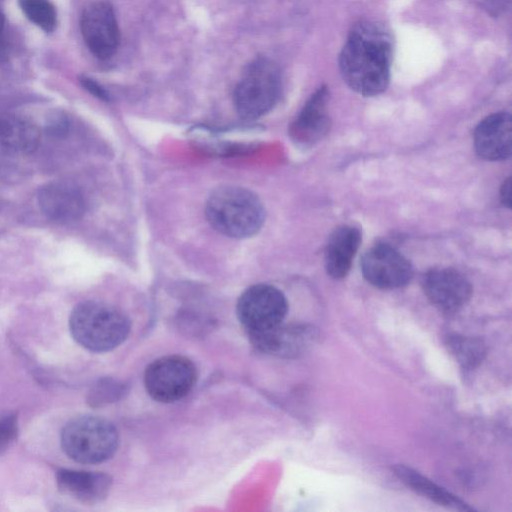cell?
Wrapping results in <instances>:
<instances>
[{
    "label": "cell",
    "mask_w": 512,
    "mask_h": 512,
    "mask_svg": "<svg viewBox=\"0 0 512 512\" xmlns=\"http://www.w3.org/2000/svg\"><path fill=\"white\" fill-rule=\"evenodd\" d=\"M122 391L120 384L112 380H103L92 389L89 401L95 406L102 405L116 399Z\"/></svg>",
    "instance_id": "cell-21"
},
{
    "label": "cell",
    "mask_w": 512,
    "mask_h": 512,
    "mask_svg": "<svg viewBox=\"0 0 512 512\" xmlns=\"http://www.w3.org/2000/svg\"><path fill=\"white\" fill-rule=\"evenodd\" d=\"M18 433L17 416L9 414L0 418V455L15 440Z\"/></svg>",
    "instance_id": "cell-22"
},
{
    "label": "cell",
    "mask_w": 512,
    "mask_h": 512,
    "mask_svg": "<svg viewBox=\"0 0 512 512\" xmlns=\"http://www.w3.org/2000/svg\"><path fill=\"white\" fill-rule=\"evenodd\" d=\"M474 147L478 156L487 161L509 158L512 150L511 115L497 112L484 118L474 131Z\"/></svg>",
    "instance_id": "cell-12"
},
{
    "label": "cell",
    "mask_w": 512,
    "mask_h": 512,
    "mask_svg": "<svg viewBox=\"0 0 512 512\" xmlns=\"http://www.w3.org/2000/svg\"><path fill=\"white\" fill-rule=\"evenodd\" d=\"M450 353L463 369L471 370L477 367L485 356V347L480 340L453 334L446 339Z\"/></svg>",
    "instance_id": "cell-19"
},
{
    "label": "cell",
    "mask_w": 512,
    "mask_h": 512,
    "mask_svg": "<svg viewBox=\"0 0 512 512\" xmlns=\"http://www.w3.org/2000/svg\"><path fill=\"white\" fill-rule=\"evenodd\" d=\"M281 92V75L268 58L253 60L244 70L234 90V106L239 115L253 119L269 112Z\"/></svg>",
    "instance_id": "cell-5"
},
{
    "label": "cell",
    "mask_w": 512,
    "mask_h": 512,
    "mask_svg": "<svg viewBox=\"0 0 512 512\" xmlns=\"http://www.w3.org/2000/svg\"><path fill=\"white\" fill-rule=\"evenodd\" d=\"M61 445L74 461L98 464L115 454L119 434L113 423L104 418L81 416L72 419L63 428Z\"/></svg>",
    "instance_id": "cell-4"
},
{
    "label": "cell",
    "mask_w": 512,
    "mask_h": 512,
    "mask_svg": "<svg viewBox=\"0 0 512 512\" xmlns=\"http://www.w3.org/2000/svg\"><path fill=\"white\" fill-rule=\"evenodd\" d=\"M3 25H4V18L2 16V14L0 13V32H1L2 28H3Z\"/></svg>",
    "instance_id": "cell-26"
},
{
    "label": "cell",
    "mask_w": 512,
    "mask_h": 512,
    "mask_svg": "<svg viewBox=\"0 0 512 512\" xmlns=\"http://www.w3.org/2000/svg\"><path fill=\"white\" fill-rule=\"evenodd\" d=\"M80 27L89 50L99 59L110 58L120 40L113 7L104 1L89 4L82 12Z\"/></svg>",
    "instance_id": "cell-9"
},
{
    "label": "cell",
    "mask_w": 512,
    "mask_h": 512,
    "mask_svg": "<svg viewBox=\"0 0 512 512\" xmlns=\"http://www.w3.org/2000/svg\"><path fill=\"white\" fill-rule=\"evenodd\" d=\"M500 199L504 206L511 207V178L506 179L500 189Z\"/></svg>",
    "instance_id": "cell-24"
},
{
    "label": "cell",
    "mask_w": 512,
    "mask_h": 512,
    "mask_svg": "<svg viewBox=\"0 0 512 512\" xmlns=\"http://www.w3.org/2000/svg\"><path fill=\"white\" fill-rule=\"evenodd\" d=\"M80 81H81L82 86L86 90H88L91 94H93L94 96H96L102 100L109 99V94L107 93V91L93 79L83 76V77H81Z\"/></svg>",
    "instance_id": "cell-23"
},
{
    "label": "cell",
    "mask_w": 512,
    "mask_h": 512,
    "mask_svg": "<svg viewBox=\"0 0 512 512\" xmlns=\"http://www.w3.org/2000/svg\"><path fill=\"white\" fill-rule=\"evenodd\" d=\"M392 42L378 24L361 21L353 26L339 55V68L345 83L356 93L375 96L390 81Z\"/></svg>",
    "instance_id": "cell-1"
},
{
    "label": "cell",
    "mask_w": 512,
    "mask_h": 512,
    "mask_svg": "<svg viewBox=\"0 0 512 512\" xmlns=\"http://www.w3.org/2000/svg\"><path fill=\"white\" fill-rule=\"evenodd\" d=\"M73 338L92 352H107L121 345L131 329L129 318L119 309L98 301L79 303L71 312Z\"/></svg>",
    "instance_id": "cell-3"
},
{
    "label": "cell",
    "mask_w": 512,
    "mask_h": 512,
    "mask_svg": "<svg viewBox=\"0 0 512 512\" xmlns=\"http://www.w3.org/2000/svg\"><path fill=\"white\" fill-rule=\"evenodd\" d=\"M287 312L285 295L269 284H256L247 288L236 305L237 318L248 337L283 323Z\"/></svg>",
    "instance_id": "cell-7"
},
{
    "label": "cell",
    "mask_w": 512,
    "mask_h": 512,
    "mask_svg": "<svg viewBox=\"0 0 512 512\" xmlns=\"http://www.w3.org/2000/svg\"><path fill=\"white\" fill-rule=\"evenodd\" d=\"M393 473L411 490L439 505L457 510H472L463 500L408 466L396 465Z\"/></svg>",
    "instance_id": "cell-18"
},
{
    "label": "cell",
    "mask_w": 512,
    "mask_h": 512,
    "mask_svg": "<svg viewBox=\"0 0 512 512\" xmlns=\"http://www.w3.org/2000/svg\"><path fill=\"white\" fill-rule=\"evenodd\" d=\"M195 364L182 355H167L152 361L144 372L148 395L161 403H172L187 396L197 382Z\"/></svg>",
    "instance_id": "cell-6"
},
{
    "label": "cell",
    "mask_w": 512,
    "mask_h": 512,
    "mask_svg": "<svg viewBox=\"0 0 512 512\" xmlns=\"http://www.w3.org/2000/svg\"><path fill=\"white\" fill-rule=\"evenodd\" d=\"M206 217L219 233L232 238L256 234L265 220L264 206L252 191L239 186H221L206 203Z\"/></svg>",
    "instance_id": "cell-2"
},
{
    "label": "cell",
    "mask_w": 512,
    "mask_h": 512,
    "mask_svg": "<svg viewBox=\"0 0 512 512\" xmlns=\"http://www.w3.org/2000/svg\"><path fill=\"white\" fill-rule=\"evenodd\" d=\"M8 56L7 44L0 38V63L3 62Z\"/></svg>",
    "instance_id": "cell-25"
},
{
    "label": "cell",
    "mask_w": 512,
    "mask_h": 512,
    "mask_svg": "<svg viewBox=\"0 0 512 512\" xmlns=\"http://www.w3.org/2000/svg\"><path fill=\"white\" fill-rule=\"evenodd\" d=\"M56 479L63 493L87 504L105 499L112 486V478L102 472L61 469Z\"/></svg>",
    "instance_id": "cell-15"
},
{
    "label": "cell",
    "mask_w": 512,
    "mask_h": 512,
    "mask_svg": "<svg viewBox=\"0 0 512 512\" xmlns=\"http://www.w3.org/2000/svg\"><path fill=\"white\" fill-rule=\"evenodd\" d=\"M422 288L430 303L446 314L459 311L472 295L469 280L452 268L429 270L423 275Z\"/></svg>",
    "instance_id": "cell-10"
},
{
    "label": "cell",
    "mask_w": 512,
    "mask_h": 512,
    "mask_svg": "<svg viewBox=\"0 0 512 512\" xmlns=\"http://www.w3.org/2000/svg\"><path fill=\"white\" fill-rule=\"evenodd\" d=\"M361 243L360 230L351 225L338 227L329 237L324 253L325 269L334 279L344 278Z\"/></svg>",
    "instance_id": "cell-16"
},
{
    "label": "cell",
    "mask_w": 512,
    "mask_h": 512,
    "mask_svg": "<svg viewBox=\"0 0 512 512\" xmlns=\"http://www.w3.org/2000/svg\"><path fill=\"white\" fill-rule=\"evenodd\" d=\"M38 202L47 217L61 223L78 220L85 211V200L80 189L64 181L51 182L42 187Z\"/></svg>",
    "instance_id": "cell-13"
},
{
    "label": "cell",
    "mask_w": 512,
    "mask_h": 512,
    "mask_svg": "<svg viewBox=\"0 0 512 512\" xmlns=\"http://www.w3.org/2000/svg\"><path fill=\"white\" fill-rule=\"evenodd\" d=\"M361 271L367 282L385 290L401 288L413 276V268L408 259L384 243L366 250L361 259Z\"/></svg>",
    "instance_id": "cell-8"
},
{
    "label": "cell",
    "mask_w": 512,
    "mask_h": 512,
    "mask_svg": "<svg viewBox=\"0 0 512 512\" xmlns=\"http://www.w3.org/2000/svg\"><path fill=\"white\" fill-rule=\"evenodd\" d=\"M318 338V330L309 324L281 323L263 333L250 336L258 351L277 357H297L308 350Z\"/></svg>",
    "instance_id": "cell-11"
},
{
    "label": "cell",
    "mask_w": 512,
    "mask_h": 512,
    "mask_svg": "<svg viewBox=\"0 0 512 512\" xmlns=\"http://www.w3.org/2000/svg\"><path fill=\"white\" fill-rule=\"evenodd\" d=\"M26 17L45 32H52L57 23L55 6L50 0H18Z\"/></svg>",
    "instance_id": "cell-20"
},
{
    "label": "cell",
    "mask_w": 512,
    "mask_h": 512,
    "mask_svg": "<svg viewBox=\"0 0 512 512\" xmlns=\"http://www.w3.org/2000/svg\"><path fill=\"white\" fill-rule=\"evenodd\" d=\"M40 131L29 119L8 114L0 117V145L13 153L29 154L38 147Z\"/></svg>",
    "instance_id": "cell-17"
},
{
    "label": "cell",
    "mask_w": 512,
    "mask_h": 512,
    "mask_svg": "<svg viewBox=\"0 0 512 512\" xmlns=\"http://www.w3.org/2000/svg\"><path fill=\"white\" fill-rule=\"evenodd\" d=\"M328 98V89L322 86L306 102L290 126V135L296 142L311 144L327 134L330 128L326 112Z\"/></svg>",
    "instance_id": "cell-14"
}]
</instances>
